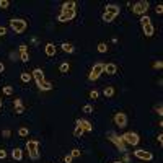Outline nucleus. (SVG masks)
Wrapping results in <instances>:
<instances>
[{"instance_id":"nucleus-1","label":"nucleus","mask_w":163,"mask_h":163,"mask_svg":"<svg viewBox=\"0 0 163 163\" xmlns=\"http://www.w3.org/2000/svg\"><path fill=\"white\" fill-rule=\"evenodd\" d=\"M33 78L36 80V85H38V88L41 90V92H49V90H52V83L44 80V74H43L41 69H34V70H33Z\"/></svg>"},{"instance_id":"nucleus-2","label":"nucleus","mask_w":163,"mask_h":163,"mask_svg":"<svg viewBox=\"0 0 163 163\" xmlns=\"http://www.w3.org/2000/svg\"><path fill=\"white\" fill-rule=\"evenodd\" d=\"M10 28L13 29L15 34H21L26 31V21L21 18H11L10 20Z\"/></svg>"},{"instance_id":"nucleus-3","label":"nucleus","mask_w":163,"mask_h":163,"mask_svg":"<svg viewBox=\"0 0 163 163\" xmlns=\"http://www.w3.org/2000/svg\"><path fill=\"white\" fill-rule=\"evenodd\" d=\"M26 150L31 160H38L39 158V142L38 140H28L26 142Z\"/></svg>"},{"instance_id":"nucleus-4","label":"nucleus","mask_w":163,"mask_h":163,"mask_svg":"<svg viewBox=\"0 0 163 163\" xmlns=\"http://www.w3.org/2000/svg\"><path fill=\"white\" fill-rule=\"evenodd\" d=\"M149 10V2L147 0H139V2H135L134 5H132V13L135 15H140V16H144V13Z\"/></svg>"},{"instance_id":"nucleus-5","label":"nucleus","mask_w":163,"mask_h":163,"mask_svg":"<svg viewBox=\"0 0 163 163\" xmlns=\"http://www.w3.org/2000/svg\"><path fill=\"white\" fill-rule=\"evenodd\" d=\"M108 139H109L114 145L117 147V150H119V152H122V153L126 152V144H124V140L121 139V135L114 134V132H109V134H108Z\"/></svg>"},{"instance_id":"nucleus-6","label":"nucleus","mask_w":163,"mask_h":163,"mask_svg":"<svg viewBox=\"0 0 163 163\" xmlns=\"http://www.w3.org/2000/svg\"><path fill=\"white\" fill-rule=\"evenodd\" d=\"M104 72V64H101V62H96L95 65H93V69H92V72H90V75H88V78L92 82H95V80H98L99 78V75Z\"/></svg>"},{"instance_id":"nucleus-7","label":"nucleus","mask_w":163,"mask_h":163,"mask_svg":"<svg viewBox=\"0 0 163 163\" xmlns=\"http://www.w3.org/2000/svg\"><path fill=\"white\" fill-rule=\"evenodd\" d=\"M121 139L124 140V144H131V145H139V142H140V137L135 132H126L121 135Z\"/></svg>"},{"instance_id":"nucleus-8","label":"nucleus","mask_w":163,"mask_h":163,"mask_svg":"<svg viewBox=\"0 0 163 163\" xmlns=\"http://www.w3.org/2000/svg\"><path fill=\"white\" fill-rule=\"evenodd\" d=\"M75 15H77V11H75V10H62V13L59 15L57 20H59L60 23H67V21H70V20H74Z\"/></svg>"},{"instance_id":"nucleus-9","label":"nucleus","mask_w":163,"mask_h":163,"mask_svg":"<svg viewBox=\"0 0 163 163\" xmlns=\"http://www.w3.org/2000/svg\"><path fill=\"white\" fill-rule=\"evenodd\" d=\"M114 122L117 124V127H126V126H127V114L126 113H116L114 114Z\"/></svg>"},{"instance_id":"nucleus-10","label":"nucleus","mask_w":163,"mask_h":163,"mask_svg":"<svg viewBox=\"0 0 163 163\" xmlns=\"http://www.w3.org/2000/svg\"><path fill=\"white\" fill-rule=\"evenodd\" d=\"M134 155L140 160H145V162H150L153 160V153L149 152V150H134Z\"/></svg>"},{"instance_id":"nucleus-11","label":"nucleus","mask_w":163,"mask_h":163,"mask_svg":"<svg viewBox=\"0 0 163 163\" xmlns=\"http://www.w3.org/2000/svg\"><path fill=\"white\" fill-rule=\"evenodd\" d=\"M119 5H114V4H109V5H106V8H104V13H108V15H111V16H114L116 18L117 15H119Z\"/></svg>"},{"instance_id":"nucleus-12","label":"nucleus","mask_w":163,"mask_h":163,"mask_svg":"<svg viewBox=\"0 0 163 163\" xmlns=\"http://www.w3.org/2000/svg\"><path fill=\"white\" fill-rule=\"evenodd\" d=\"M75 124H77L78 127L83 129V132H85V131H93V124L90 122V121H87V119H77Z\"/></svg>"},{"instance_id":"nucleus-13","label":"nucleus","mask_w":163,"mask_h":163,"mask_svg":"<svg viewBox=\"0 0 163 163\" xmlns=\"http://www.w3.org/2000/svg\"><path fill=\"white\" fill-rule=\"evenodd\" d=\"M20 59H21L23 62H28V60H29L28 49H26V44H21V46H20Z\"/></svg>"},{"instance_id":"nucleus-14","label":"nucleus","mask_w":163,"mask_h":163,"mask_svg":"<svg viewBox=\"0 0 163 163\" xmlns=\"http://www.w3.org/2000/svg\"><path fill=\"white\" fill-rule=\"evenodd\" d=\"M15 113L16 114H23L25 113V108H23V101L20 98L15 99Z\"/></svg>"},{"instance_id":"nucleus-15","label":"nucleus","mask_w":163,"mask_h":163,"mask_svg":"<svg viewBox=\"0 0 163 163\" xmlns=\"http://www.w3.org/2000/svg\"><path fill=\"white\" fill-rule=\"evenodd\" d=\"M142 29H144V34L145 36H153V33H155V28H153V25L152 23H149V25H144L142 26Z\"/></svg>"},{"instance_id":"nucleus-16","label":"nucleus","mask_w":163,"mask_h":163,"mask_svg":"<svg viewBox=\"0 0 163 163\" xmlns=\"http://www.w3.org/2000/svg\"><path fill=\"white\" fill-rule=\"evenodd\" d=\"M104 72H106L108 75H114L117 72V67H116V64H113V62H109V64H106L104 65Z\"/></svg>"},{"instance_id":"nucleus-17","label":"nucleus","mask_w":163,"mask_h":163,"mask_svg":"<svg viewBox=\"0 0 163 163\" xmlns=\"http://www.w3.org/2000/svg\"><path fill=\"white\" fill-rule=\"evenodd\" d=\"M11 158L16 160V162H20V160L23 158V150L21 149H13L11 150Z\"/></svg>"},{"instance_id":"nucleus-18","label":"nucleus","mask_w":163,"mask_h":163,"mask_svg":"<svg viewBox=\"0 0 163 163\" xmlns=\"http://www.w3.org/2000/svg\"><path fill=\"white\" fill-rule=\"evenodd\" d=\"M46 54H47L49 57H52L54 54H56V46H54L52 43H47V44H46Z\"/></svg>"},{"instance_id":"nucleus-19","label":"nucleus","mask_w":163,"mask_h":163,"mask_svg":"<svg viewBox=\"0 0 163 163\" xmlns=\"http://www.w3.org/2000/svg\"><path fill=\"white\" fill-rule=\"evenodd\" d=\"M75 7H77V4H75L74 0H70V2H65V4H62V10H75Z\"/></svg>"},{"instance_id":"nucleus-20","label":"nucleus","mask_w":163,"mask_h":163,"mask_svg":"<svg viewBox=\"0 0 163 163\" xmlns=\"http://www.w3.org/2000/svg\"><path fill=\"white\" fill-rule=\"evenodd\" d=\"M69 70H70V64H69V62H62V64L59 65V72H60V74H67Z\"/></svg>"},{"instance_id":"nucleus-21","label":"nucleus","mask_w":163,"mask_h":163,"mask_svg":"<svg viewBox=\"0 0 163 163\" xmlns=\"http://www.w3.org/2000/svg\"><path fill=\"white\" fill-rule=\"evenodd\" d=\"M62 49H64L65 52H69V54H74L75 52V47L72 46L70 43H64V44H62Z\"/></svg>"},{"instance_id":"nucleus-22","label":"nucleus","mask_w":163,"mask_h":163,"mask_svg":"<svg viewBox=\"0 0 163 163\" xmlns=\"http://www.w3.org/2000/svg\"><path fill=\"white\" fill-rule=\"evenodd\" d=\"M103 95H104V98H111V96L114 95V88L113 87H106V88L103 90Z\"/></svg>"},{"instance_id":"nucleus-23","label":"nucleus","mask_w":163,"mask_h":163,"mask_svg":"<svg viewBox=\"0 0 163 163\" xmlns=\"http://www.w3.org/2000/svg\"><path fill=\"white\" fill-rule=\"evenodd\" d=\"M28 134H29V131L26 127H20V129H18V135H20V137H26Z\"/></svg>"},{"instance_id":"nucleus-24","label":"nucleus","mask_w":163,"mask_h":163,"mask_svg":"<svg viewBox=\"0 0 163 163\" xmlns=\"http://www.w3.org/2000/svg\"><path fill=\"white\" fill-rule=\"evenodd\" d=\"M108 51V44L106 43H99L98 44V52H106Z\"/></svg>"},{"instance_id":"nucleus-25","label":"nucleus","mask_w":163,"mask_h":163,"mask_svg":"<svg viewBox=\"0 0 163 163\" xmlns=\"http://www.w3.org/2000/svg\"><path fill=\"white\" fill-rule=\"evenodd\" d=\"M150 23V16H147V15H144V16H140V25H149Z\"/></svg>"},{"instance_id":"nucleus-26","label":"nucleus","mask_w":163,"mask_h":163,"mask_svg":"<svg viewBox=\"0 0 163 163\" xmlns=\"http://www.w3.org/2000/svg\"><path fill=\"white\" fill-rule=\"evenodd\" d=\"M82 134H83V129H82V127H78V126H75L74 135H75V137H82Z\"/></svg>"},{"instance_id":"nucleus-27","label":"nucleus","mask_w":163,"mask_h":163,"mask_svg":"<svg viewBox=\"0 0 163 163\" xmlns=\"http://www.w3.org/2000/svg\"><path fill=\"white\" fill-rule=\"evenodd\" d=\"M31 77H33V75H29V74H26V72H23V74H21V80H23V82H25V83H28V82H29V80H31Z\"/></svg>"},{"instance_id":"nucleus-28","label":"nucleus","mask_w":163,"mask_h":163,"mask_svg":"<svg viewBox=\"0 0 163 163\" xmlns=\"http://www.w3.org/2000/svg\"><path fill=\"white\" fill-rule=\"evenodd\" d=\"M70 155H72V158H75V157H80V155H82V152H80L78 149H72Z\"/></svg>"},{"instance_id":"nucleus-29","label":"nucleus","mask_w":163,"mask_h":163,"mask_svg":"<svg viewBox=\"0 0 163 163\" xmlns=\"http://www.w3.org/2000/svg\"><path fill=\"white\" fill-rule=\"evenodd\" d=\"M103 20H104V21H106V23H111V21H113V20H114V16H111V15L104 13V15H103Z\"/></svg>"},{"instance_id":"nucleus-30","label":"nucleus","mask_w":163,"mask_h":163,"mask_svg":"<svg viewBox=\"0 0 163 163\" xmlns=\"http://www.w3.org/2000/svg\"><path fill=\"white\" fill-rule=\"evenodd\" d=\"M8 5H10L8 0H0V8H8Z\"/></svg>"},{"instance_id":"nucleus-31","label":"nucleus","mask_w":163,"mask_h":163,"mask_svg":"<svg viewBox=\"0 0 163 163\" xmlns=\"http://www.w3.org/2000/svg\"><path fill=\"white\" fill-rule=\"evenodd\" d=\"M155 11H157L158 15H162V13H163V5H162V4H158V5L155 7Z\"/></svg>"},{"instance_id":"nucleus-32","label":"nucleus","mask_w":163,"mask_h":163,"mask_svg":"<svg viewBox=\"0 0 163 163\" xmlns=\"http://www.w3.org/2000/svg\"><path fill=\"white\" fill-rule=\"evenodd\" d=\"M82 109H83V113H92V111H93V108L90 106V104H85V106L82 108Z\"/></svg>"},{"instance_id":"nucleus-33","label":"nucleus","mask_w":163,"mask_h":163,"mask_svg":"<svg viewBox=\"0 0 163 163\" xmlns=\"http://www.w3.org/2000/svg\"><path fill=\"white\" fill-rule=\"evenodd\" d=\"M162 67H163V62H162V60H157L155 64H153V69H158V70H160Z\"/></svg>"},{"instance_id":"nucleus-34","label":"nucleus","mask_w":163,"mask_h":163,"mask_svg":"<svg viewBox=\"0 0 163 163\" xmlns=\"http://www.w3.org/2000/svg\"><path fill=\"white\" fill-rule=\"evenodd\" d=\"M4 93H5V95H11V93H13V88H11V87H5Z\"/></svg>"},{"instance_id":"nucleus-35","label":"nucleus","mask_w":163,"mask_h":163,"mask_svg":"<svg viewBox=\"0 0 163 163\" xmlns=\"http://www.w3.org/2000/svg\"><path fill=\"white\" fill-rule=\"evenodd\" d=\"M90 98L96 99V98H98V92H96V90H92V92H90Z\"/></svg>"},{"instance_id":"nucleus-36","label":"nucleus","mask_w":163,"mask_h":163,"mask_svg":"<svg viewBox=\"0 0 163 163\" xmlns=\"http://www.w3.org/2000/svg\"><path fill=\"white\" fill-rule=\"evenodd\" d=\"M10 59L11 60H18V52H15V51H13V52H10Z\"/></svg>"},{"instance_id":"nucleus-37","label":"nucleus","mask_w":163,"mask_h":163,"mask_svg":"<svg viewBox=\"0 0 163 163\" xmlns=\"http://www.w3.org/2000/svg\"><path fill=\"white\" fill-rule=\"evenodd\" d=\"M155 111H157V114H160V116H162V114H163V108H162V104H160V106H157V108H155Z\"/></svg>"},{"instance_id":"nucleus-38","label":"nucleus","mask_w":163,"mask_h":163,"mask_svg":"<svg viewBox=\"0 0 163 163\" xmlns=\"http://www.w3.org/2000/svg\"><path fill=\"white\" fill-rule=\"evenodd\" d=\"M157 140H158L160 145H163V134H158V135H157Z\"/></svg>"},{"instance_id":"nucleus-39","label":"nucleus","mask_w":163,"mask_h":163,"mask_svg":"<svg viewBox=\"0 0 163 163\" xmlns=\"http://www.w3.org/2000/svg\"><path fill=\"white\" fill-rule=\"evenodd\" d=\"M5 157H7V152H5L4 149H0V160H4Z\"/></svg>"},{"instance_id":"nucleus-40","label":"nucleus","mask_w":163,"mask_h":163,"mask_svg":"<svg viewBox=\"0 0 163 163\" xmlns=\"http://www.w3.org/2000/svg\"><path fill=\"white\" fill-rule=\"evenodd\" d=\"M2 135H4V137H10V135H11V132L8 131V129H5V131L2 132Z\"/></svg>"},{"instance_id":"nucleus-41","label":"nucleus","mask_w":163,"mask_h":163,"mask_svg":"<svg viewBox=\"0 0 163 163\" xmlns=\"http://www.w3.org/2000/svg\"><path fill=\"white\" fill-rule=\"evenodd\" d=\"M5 34H7V28L0 26V36H5Z\"/></svg>"},{"instance_id":"nucleus-42","label":"nucleus","mask_w":163,"mask_h":163,"mask_svg":"<svg viewBox=\"0 0 163 163\" xmlns=\"http://www.w3.org/2000/svg\"><path fill=\"white\" fill-rule=\"evenodd\" d=\"M64 162H65V163H70V162H72V155H70V153H69V155H65Z\"/></svg>"},{"instance_id":"nucleus-43","label":"nucleus","mask_w":163,"mask_h":163,"mask_svg":"<svg viewBox=\"0 0 163 163\" xmlns=\"http://www.w3.org/2000/svg\"><path fill=\"white\" fill-rule=\"evenodd\" d=\"M131 162V157L129 155H124V158H122V163H129Z\"/></svg>"},{"instance_id":"nucleus-44","label":"nucleus","mask_w":163,"mask_h":163,"mask_svg":"<svg viewBox=\"0 0 163 163\" xmlns=\"http://www.w3.org/2000/svg\"><path fill=\"white\" fill-rule=\"evenodd\" d=\"M4 70H5V65L2 64V62H0V72H4Z\"/></svg>"},{"instance_id":"nucleus-45","label":"nucleus","mask_w":163,"mask_h":163,"mask_svg":"<svg viewBox=\"0 0 163 163\" xmlns=\"http://www.w3.org/2000/svg\"><path fill=\"white\" fill-rule=\"evenodd\" d=\"M113 163H122V162H119V160H117V162H113Z\"/></svg>"},{"instance_id":"nucleus-46","label":"nucleus","mask_w":163,"mask_h":163,"mask_svg":"<svg viewBox=\"0 0 163 163\" xmlns=\"http://www.w3.org/2000/svg\"><path fill=\"white\" fill-rule=\"evenodd\" d=\"M0 108H2V98H0Z\"/></svg>"}]
</instances>
